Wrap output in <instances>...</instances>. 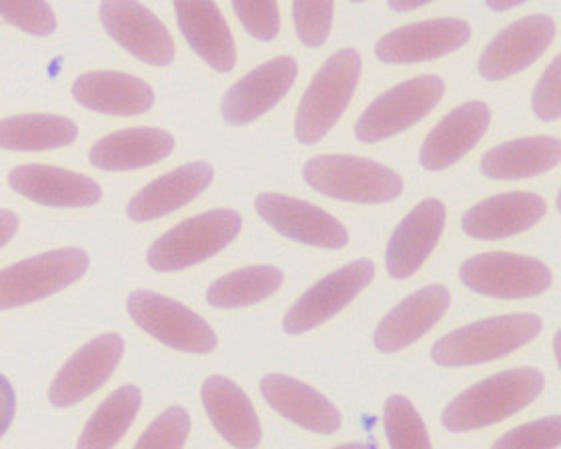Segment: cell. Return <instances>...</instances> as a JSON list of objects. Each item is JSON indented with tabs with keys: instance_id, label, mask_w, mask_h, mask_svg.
<instances>
[{
	"instance_id": "39",
	"label": "cell",
	"mask_w": 561,
	"mask_h": 449,
	"mask_svg": "<svg viewBox=\"0 0 561 449\" xmlns=\"http://www.w3.org/2000/svg\"><path fill=\"white\" fill-rule=\"evenodd\" d=\"M14 414H16V395L12 390L11 381L0 376V438L11 427Z\"/></svg>"
},
{
	"instance_id": "5",
	"label": "cell",
	"mask_w": 561,
	"mask_h": 449,
	"mask_svg": "<svg viewBox=\"0 0 561 449\" xmlns=\"http://www.w3.org/2000/svg\"><path fill=\"white\" fill-rule=\"evenodd\" d=\"M243 219L231 209H215L191 217L152 243L147 261L154 272H183L209 260L239 235Z\"/></svg>"
},
{
	"instance_id": "34",
	"label": "cell",
	"mask_w": 561,
	"mask_h": 449,
	"mask_svg": "<svg viewBox=\"0 0 561 449\" xmlns=\"http://www.w3.org/2000/svg\"><path fill=\"white\" fill-rule=\"evenodd\" d=\"M333 2H311V0H297L293 4V19L295 31L305 47H321L329 38L333 26Z\"/></svg>"
},
{
	"instance_id": "41",
	"label": "cell",
	"mask_w": 561,
	"mask_h": 449,
	"mask_svg": "<svg viewBox=\"0 0 561 449\" xmlns=\"http://www.w3.org/2000/svg\"><path fill=\"white\" fill-rule=\"evenodd\" d=\"M389 7H391L393 11L408 12L413 11V9H420V7H425V2H410V4H403V2H389Z\"/></svg>"
},
{
	"instance_id": "22",
	"label": "cell",
	"mask_w": 561,
	"mask_h": 449,
	"mask_svg": "<svg viewBox=\"0 0 561 449\" xmlns=\"http://www.w3.org/2000/svg\"><path fill=\"white\" fill-rule=\"evenodd\" d=\"M205 412L221 438L237 449H255L261 441L257 412L245 391L231 379L210 376L201 390Z\"/></svg>"
},
{
	"instance_id": "30",
	"label": "cell",
	"mask_w": 561,
	"mask_h": 449,
	"mask_svg": "<svg viewBox=\"0 0 561 449\" xmlns=\"http://www.w3.org/2000/svg\"><path fill=\"white\" fill-rule=\"evenodd\" d=\"M142 395L137 385H123L96 407L82 429L77 449H113L139 414Z\"/></svg>"
},
{
	"instance_id": "2",
	"label": "cell",
	"mask_w": 561,
	"mask_h": 449,
	"mask_svg": "<svg viewBox=\"0 0 561 449\" xmlns=\"http://www.w3.org/2000/svg\"><path fill=\"white\" fill-rule=\"evenodd\" d=\"M362 74V57L355 48L333 53L317 71L297 108L295 137L304 145H316L328 137L350 107Z\"/></svg>"
},
{
	"instance_id": "36",
	"label": "cell",
	"mask_w": 561,
	"mask_h": 449,
	"mask_svg": "<svg viewBox=\"0 0 561 449\" xmlns=\"http://www.w3.org/2000/svg\"><path fill=\"white\" fill-rule=\"evenodd\" d=\"M0 16L28 35L48 36L57 31L55 12L41 0L0 2Z\"/></svg>"
},
{
	"instance_id": "27",
	"label": "cell",
	"mask_w": 561,
	"mask_h": 449,
	"mask_svg": "<svg viewBox=\"0 0 561 449\" xmlns=\"http://www.w3.org/2000/svg\"><path fill=\"white\" fill-rule=\"evenodd\" d=\"M173 149L175 139L171 133L157 127H135L111 133L94 142L89 161L101 171H133L157 165Z\"/></svg>"
},
{
	"instance_id": "10",
	"label": "cell",
	"mask_w": 561,
	"mask_h": 449,
	"mask_svg": "<svg viewBox=\"0 0 561 449\" xmlns=\"http://www.w3.org/2000/svg\"><path fill=\"white\" fill-rule=\"evenodd\" d=\"M374 261L359 260L323 277L293 303L283 320V330L289 335H301L323 325L347 308L374 281Z\"/></svg>"
},
{
	"instance_id": "17",
	"label": "cell",
	"mask_w": 561,
	"mask_h": 449,
	"mask_svg": "<svg viewBox=\"0 0 561 449\" xmlns=\"http://www.w3.org/2000/svg\"><path fill=\"white\" fill-rule=\"evenodd\" d=\"M449 306L451 293L445 285H427L411 293L377 325L375 347L383 354H398L410 347L444 318Z\"/></svg>"
},
{
	"instance_id": "29",
	"label": "cell",
	"mask_w": 561,
	"mask_h": 449,
	"mask_svg": "<svg viewBox=\"0 0 561 449\" xmlns=\"http://www.w3.org/2000/svg\"><path fill=\"white\" fill-rule=\"evenodd\" d=\"M79 127L59 115H19L0 120V149L47 151L77 141Z\"/></svg>"
},
{
	"instance_id": "4",
	"label": "cell",
	"mask_w": 561,
	"mask_h": 449,
	"mask_svg": "<svg viewBox=\"0 0 561 449\" xmlns=\"http://www.w3.org/2000/svg\"><path fill=\"white\" fill-rule=\"evenodd\" d=\"M309 187L341 202L379 205L398 199L403 179L389 166L365 157L319 154L304 166Z\"/></svg>"
},
{
	"instance_id": "31",
	"label": "cell",
	"mask_w": 561,
	"mask_h": 449,
	"mask_svg": "<svg viewBox=\"0 0 561 449\" xmlns=\"http://www.w3.org/2000/svg\"><path fill=\"white\" fill-rule=\"evenodd\" d=\"M280 285V269L273 265H253L219 277L207 289V299L217 309L249 308L273 296Z\"/></svg>"
},
{
	"instance_id": "16",
	"label": "cell",
	"mask_w": 561,
	"mask_h": 449,
	"mask_svg": "<svg viewBox=\"0 0 561 449\" xmlns=\"http://www.w3.org/2000/svg\"><path fill=\"white\" fill-rule=\"evenodd\" d=\"M469 36L471 26L461 19H432L381 36L375 55L386 65H413L456 53L468 43Z\"/></svg>"
},
{
	"instance_id": "37",
	"label": "cell",
	"mask_w": 561,
	"mask_h": 449,
	"mask_svg": "<svg viewBox=\"0 0 561 449\" xmlns=\"http://www.w3.org/2000/svg\"><path fill=\"white\" fill-rule=\"evenodd\" d=\"M233 11L245 26L247 33L255 36L257 41L270 43L279 35V4L275 0H257V2L234 0Z\"/></svg>"
},
{
	"instance_id": "38",
	"label": "cell",
	"mask_w": 561,
	"mask_h": 449,
	"mask_svg": "<svg viewBox=\"0 0 561 449\" xmlns=\"http://www.w3.org/2000/svg\"><path fill=\"white\" fill-rule=\"evenodd\" d=\"M560 69L561 59L556 57L546 72L541 74L538 87L534 91V103H531L534 113L546 123L558 120L561 117Z\"/></svg>"
},
{
	"instance_id": "18",
	"label": "cell",
	"mask_w": 561,
	"mask_h": 449,
	"mask_svg": "<svg viewBox=\"0 0 561 449\" xmlns=\"http://www.w3.org/2000/svg\"><path fill=\"white\" fill-rule=\"evenodd\" d=\"M491 108L483 101H469L445 115L437 127L425 137L420 161L427 171H444L483 139L490 129Z\"/></svg>"
},
{
	"instance_id": "25",
	"label": "cell",
	"mask_w": 561,
	"mask_h": 449,
	"mask_svg": "<svg viewBox=\"0 0 561 449\" xmlns=\"http://www.w3.org/2000/svg\"><path fill=\"white\" fill-rule=\"evenodd\" d=\"M175 12L183 35L201 59L215 71H233L237 48L219 4L176 0Z\"/></svg>"
},
{
	"instance_id": "32",
	"label": "cell",
	"mask_w": 561,
	"mask_h": 449,
	"mask_svg": "<svg viewBox=\"0 0 561 449\" xmlns=\"http://www.w3.org/2000/svg\"><path fill=\"white\" fill-rule=\"evenodd\" d=\"M383 426L391 449H433L427 427L415 405L403 395H391L383 410Z\"/></svg>"
},
{
	"instance_id": "3",
	"label": "cell",
	"mask_w": 561,
	"mask_h": 449,
	"mask_svg": "<svg viewBox=\"0 0 561 449\" xmlns=\"http://www.w3.org/2000/svg\"><path fill=\"white\" fill-rule=\"evenodd\" d=\"M541 320L534 313L500 315L476 321L456 332L447 333L433 345L432 357L437 366L463 367L488 364L512 354L538 337Z\"/></svg>"
},
{
	"instance_id": "23",
	"label": "cell",
	"mask_w": 561,
	"mask_h": 449,
	"mask_svg": "<svg viewBox=\"0 0 561 449\" xmlns=\"http://www.w3.org/2000/svg\"><path fill=\"white\" fill-rule=\"evenodd\" d=\"M72 96L84 108L117 117L140 115L154 103L151 84L129 72L118 71L81 74L72 84Z\"/></svg>"
},
{
	"instance_id": "1",
	"label": "cell",
	"mask_w": 561,
	"mask_h": 449,
	"mask_svg": "<svg viewBox=\"0 0 561 449\" xmlns=\"http://www.w3.org/2000/svg\"><path fill=\"white\" fill-rule=\"evenodd\" d=\"M543 383L541 371L534 367L495 373L449 402L442 414V424L456 434L493 426L534 402L543 390Z\"/></svg>"
},
{
	"instance_id": "15",
	"label": "cell",
	"mask_w": 561,
	"mask_h": 449,
	"mask_svg": "<svg viewBox=\"0 0 561 449\" xmlns=\"http://www.w3.org/2000/svg\"><path fill=\"white\" fill-rule=\"evenodd\" d=\"M297 71V60L283 55L247 72L222 96V118L231 125H249L263 117L291 91Z\"/></svg>"
},
{
	"instance_id": "43",
	"label": "cell",
	"mask_w": 561,
	"mask_h": 449,
	"mask_svg": "<svg viewBox=\"0 0 561 449\" xmlns=\"http://www.w3.org/2000/svg\"><path fill=\"white\" fill-rule=\"evenodd\" d=\"M335 449H369L365 444H345V446H340V448Z\"/></svg>"
},
{
	"instance_id": "40",
	"label": "cell",
	"mask_w": 561,
	"mask_h": 449,
	"mask_svg": "<svg viewBox=\"0 0 561 449\" xmlns=\"http://www.w3.org/2000/svg\"><path fill=\"white\" fill-rule=\"evenodd\" d=\"M19 231V217L12 211L0 209V249L4 247Z\"/></svg>"
},
{
	"instance_id": "14",
	"label": "cell",
	"mask_w": 561,
	"mask_h": 449,
	"mask_svg": "<svg viewBox=\"0 0 561 449\" xmlns=\"http://www.w3.org/2000/svg\"><path fill=\"white\" fill-rule=\"evenodd\" d=\"M99 12L106 33L137 59L152 67H167L175 59L173 36L147 7L133 0L103 2Z\"/></svg>"
},
{
	"instance_id": "8",
	"label": "cell",
	"mask_w": 561,
	"mask_h": 449,
	"mask_svg": "<svg viewBox=\"0 0 561 449\" xmlns=\"http://www.w3.org/2000/svg\"><path fill=\"white\" fill-rule=\"evenodd\" d=\"M127 311L142 332L176 352L205 355L219 343L207 321L171 297L133 291L127 299Z\"/></svg>"
},
{
	"instance_id": "9",
	"label": "cell",
	"mask_w": 561,
	"mask_h": 449,
	"mask_svg": "<svg viewBox=\"0 0 561 449\" xmlns=\"http://www.w3.org/2000/svg\"><path fill=\"white\" fill-rule=\"evenodd\" d=\"M459 279L471 291L497 299L541 296L551 287L550 267L515 253H481L461 263Z\"/></svg>"
},
{
	"instance_id": "20",
	"label": "cell",
	"mask_w": 561,
	"mask_h": 449,
	"mask_svg": "<svg viewBox=\"0 0 561 449\" xmlns=\"http://www.w3.org/2000/svg\"><path fill=\"white\" fill-rule=\"evenodd\" d=\"M546 214L548 203L543 197L527 191H512L473 205L463 215V231L473 239L495 241L524 233L538 225Z\"/></svg>"
},
{
	"instance_id": "21",
	"label": "cell",
	"mask_w": 561,
	"mask_h": 449,
	"mask_svg": "<svg viewBox=\"0 0 561 449\" xmlns=\"http://www.w3.org/2000/svg\"><path fill=\"white\" fill-rule=\"evenodd\" d=\"M12 191L47 207H91L101 202V185L87 175L50 165H23L9 175Z\"/></svg>"
},
{
	"instance_id": "35",
	"label": "cell",
	"mask_w": 561,
	"mask_h": 449,
	"mask_svg": "<svg viewBox=\"0 0 561 449\" xmlns=\"http://www.w3.org/2000/svg\"><path fill=\"white\" fill-rule=\"evenodd\" d=\"M560 441V415H550L507 431L491 449H558Z\"/></svg>"
},
{
	"instance_id": "42",
	"label": "cell",
	"mask_w": 561,
	"mask_h": 449,
	"mask_svg": "<svg viewBox=\"0 0 561 449\" xmlns=\"http://www.w3.org/2000/svg\"><path fill=\"white\" fill-rule=\"evenodd\" d=\"M522 2L519 0H510V2H488V7L493 9V11H507V9H514V7H519Z\"/></svg>"
},
{
	"instance_id": "19",
	"label": "cell",
	"mask_w": 561,
	"mask_h": 449,
	"mask_svg": "<svg viewBox=\"0 0 561 449\" xmlns=\"http://www.w3.org/2000/svg\"><path fill=\"white\" fill-rule=\"evenodd\" d=\"M445 205L439 199H425L411 211L387 243V272L396 279H408L417 273L432 255L445 229Z\"/></svg>"
},
{
	"instance_id": "7",
	"label": "cell",
	"mask_w": 561,
	"mask_h": 449,
	"mask_svg": "<svg viewBox=\"0 0 561 449\" xmlns=\"http://www.w3.org/2000/svg\"><path fill=\"white\" fill-rule=\"evenodd\" d=\"M444 93V79L435 74H421L396 84L365 108L355 125V137L362 142L386 141L427 117Z\"/></svg>"
},
{
	"instance_id": "28",
	"label": "cell",
	"mask_w": 561,
	"mask_h": 449,
	"mask_svg": "<svg viewBox=\"0 0 561 449\" xmlns=\"http://www.w3.org/2000/svg\"><path fill=\"white\" fill-rule=\"evenodd\" d=\"M560 139L538 135L493 147L483 154L481 171L485 177L514 181L543 175L560 165Z\"/></svg>"
},
{
	"instance_id": "33",
	"label": "cell",
	"mask_w": 561,
	"mask_h": 449,
	"mask_svg": "<svg viewBox=\"0 0 561 449\" xmlns=\"http://www.w3.org/2000/svg\"><path fill=\"white\" fill-rule=\"evenodd\" d=\"M191 434V415L185 407L164 410L140 436L135 449H183Z\"/></svg>"
},
{
	"instance_id": "26",
	"label": "cell",
	"mask_w": 561,
	"mask_h": 449,
	"mask_svg": "<svg viewBox=\"0 0 561 449\" xmlns=\"http://www.w3.org/2000/svg\"><path fill=\"white\" fill-rule=\"evenodd\" d=\"M213 177V166L203 161L179 166L163 177L154 179L145 189L139 191L130 199L127 215L137 223L161 219L164 215L173 214L193 202L209 187Z\"/></svg>"
},
{
	"instance_id": "13",
	"label": "cell",
	"mask_w": 561,
	"mask_h": 449,
	"mask_svg": "<svg viewBox=\"0 0 561 449\" xmlns=\"http://www.w3.org/2000/svg\"><path fill=\"white\" fill-rule=\"evenodd\" d=\"M556 28V21L546 14H529L510 24L481 53V77L485 81H502L524 71L548 50Z\"/></svg>"
},
{
	"instance_id": "12",
	"label": "cell",
	"mask_w": 561,
	"mask_h": 449,
	"mask_svg": "<svg viewBox=\"0 0 561 449\" xmlns=\"http://www.w3.org/2000/svg\"><path fill=\"white\" fill-rule=\"evenodd\" d=\"M125 352V342L118 333H103L87 343L70 357L53 379L48 402L55 407H72L101 390L115 373Z\"/></svg>"
},
{
	"instance_id": "24",
	"label": "cell",
	"mask_w": 561,
	"mask_h": 449,
	"mask_svg": "<svg viewBox=\"0 0 561 449\" xmlns=\"http://www.w3.org/2000/svg\"><path fill=\"white\" fill-rule=\"evenodd\" d=\"M261 393L277 414L305 429L329 436L341 427L340 410L299 379L270 373L261 379Z\"/></svg>"
},
{
	"instance_id": "6",
	"label": "cell",
	"mask_w": 561,
	"mask_h": 449,
	"mask_svg": "<svg viewBox=\"0 0 561 449\" xmlns=\"http://www.w3.org/2000/svg\"><path fill=\"white\" fill-rule=\"evenodd\" d=\"M89 263L87 251L79 247L55 249L14 263L0 272V311L59 293L81 279Z\"/></svg>"
},
{
	"instance_id": "11",
	"label": "cell",
	"mask_w": 561,
	"mask_h": 449,
	"mask_svg": "<svg viewBox=\"0 0 561 449\" xmlns=\"http://www.w3.org/2000/svg\"><path fill=\"white\" fill-rule=\"evenodd\" d=\"M255 209L277 233L305 245L343 249L350 243L345 225L311 203L279 193H261L255 199Z\"/></svg>"
}]
</instances>
